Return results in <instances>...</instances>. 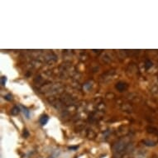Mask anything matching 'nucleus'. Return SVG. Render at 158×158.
Masks as SVG:
<instances>
[{
	"label": "nucleus",
	"instance_id": "nucleus-1",
	"mask_svg": "<svg viewBox=\"0 0 158 158\" xmlns=\"http://www.w3.org/2000/svg\"><path fill=\"white\" fill-rule=\"evenodd\" d=\"M48 120H49L48 116H47V115H43V116L40 118V123H41L42 126H44V125L47 124V122H48Z\"/></svg>",
	"mask_w": 158,
	"mask_h": 158
},
{
	"label": "nucleus",
	"instance_id": "nucleus-2",
	"mask_svg": "<svg viewBox=\"0 0 158 158\" xmlns=\"http://www.w3.org/2000/svg\"><path fill=\"white\" fill-rule=\"evenodd\" d=\"M116 88L118 89L119 91H123L125 89L127 88V85H126V84L124 83H122V82H120V83L118 84H117V85H116Z\"/></svg>",
	"mask_w": 158,
	"mask_h": 158
},
{
	"label": "nucleus",
	"instance_id": "nucleus-3",
	"mask_svg": "<svg viewBox=\"0 0 158 158\" xmlns=\"http://www.w3.org/2000/svg\"><path fill=\"white\" fill-rule=\"evenodd\" d=\"M19 111H20V109H19L18 107H14V108L11 110V114H13V115H17V114H18Z\"/></svg>",
	"mask_w": 158,
	"mask_h": 158
},
{
	"label": "nucleus",
	"instance_id": "nucleus-4",
	"mask_svg": "<svg viewBox=\"0 0 158 158\" xmlns=\"http://www.w3.org/2000/svg\"><path fill=\"white\" fill-rule=\"evenodd\" d=\"M21 108H22V109H23V110L24 114L26 115L27 118H29V117H30V113H29L28 110H27V109L26 108H24L23 106H21Z\"/></svg>",
	"mask_w": 158,
	"mask_h": 158
},
{
	"label": "nucleus",
	"instance_id": "nucleus-5",
	"mask_svg": "<svg viewBox=\"0 0 158 158\" xmlns=\"http://www.w3.org/2000/svg\"><path fill=\"white\" fill-rule=\"evenodd\" d=\"M6 78L5 77H2V79H1V85H5V83H6Z\"/></svg>",
	"mask_w": 158,
	"mask_h": 158
},
{
	"label": "nucleus",
	"instance_id": "nucleus-6",
	"mask_svg": "<svg viewBox=\"0 0 158 158\" xmlns=\"http://www.w3.org/2000/svg\"><path fill=\"white\" fill-rule=\"evenodd\" d=\"M152 62H150V61H147V64H146V68H147V69H148V68L150 67V66H152Z\"/></svg>",
	"mask_w": 158,
	"mask_h": 158
},
{
	"label": "nucleus",
	"instance_id": "nucleus-7",
	"mask_svg": "<svg viewBox=\"0 0 158 158\" xmlns=\"http://www.w3.org/2000/svg\"><path fill=\"white\" fill-rule=\"evenodd\" d=\"M23 136L25 137H27L29 136V133H28V132H27V130H25V131H24V133H23Z\"/></svg>",
	"mask_w": 158,
	"mask_h": 158
},
{
	"label": "nucleus",
	"instance_id": "nucleus-8",
	"mask_svg": "<svg viewBox=\"0 0 158 158\" xmlns=\"http://www.w3.org/2000/svg\"><path fill=\"white\" fill-rule=\"evenodd\" d=\"M11 98H12V96L10 94H8V95H6L5 96V98L7 100H11Z\"/></svg>",
	"mask_w": 158,
	"mask_h": 158
},
{
	"label": "nucleus",
	"instance_id": "nucleus-9",
	"mask_svg": "<svg viewBox=\"0 0 158 158\" xmlns=\"http://www.w3.org/2000/svg\"><path fill=\"white\" fill-rule=\"evenodd\" d=\"M50 158H54V157H52V156H51V157H50Z\"/></svg>",
	"mask_w": 158,
	"mask_h": 158
}]
</instances>
